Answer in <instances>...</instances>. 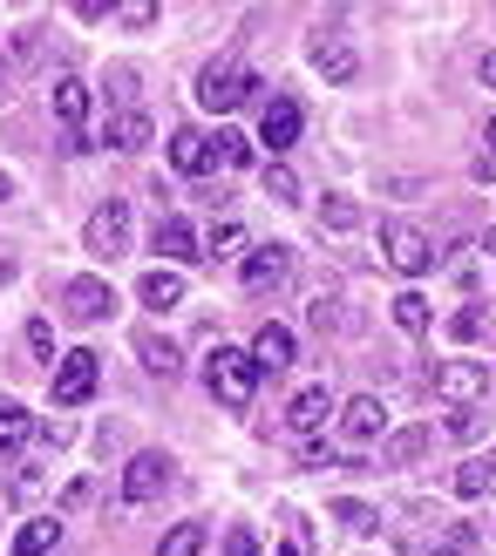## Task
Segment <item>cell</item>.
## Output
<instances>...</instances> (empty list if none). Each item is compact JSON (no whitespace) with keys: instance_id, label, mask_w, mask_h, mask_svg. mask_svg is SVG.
Wrapping results in <instances>:
<instances>
[{"instance_id":"1","label":"cell","mask_w":496,"mask_h":556,"mask_svg":"<svg viewBox=\"0 0 496 556\" xmlns=\"http://www.w3.org/2000/svg\"><path fill=\"white\" fill-rule=\"evenodd\" d=\"M204 387H211V401H225V407H252V394H259V367H252V353H238V346H211V359H204Z\"/></svg>"},{"instance_id":"2","label":"cell","mask_w":496,"mask_h":556,"mask_svg":"<svg viewBox=\"0 0 496 556\" xmlns=\"http://www.w3.org/2000/svg\"><path fill=\"white\" fill-rule=\"evenodd\" d=\"M82 244H89V258H123L129 252V204L109 198L89 211V225H82Z\"/></svg>"},{"instance_id":"3","label":"cell","mask_w":496,"mask_h":556,"mask_svg":"<svg viewBox=\"0 0 496 556\" xmlns=\"http://www.w3.org/2000/svg\"><path fill=\"white\" fill-rule=\"evenodd\" d=\"M96 380H102V359L89 346H75L54 359V407H82V401H96Z\"/></svg>"},{"instance_id":"4","label":"cell","mask_w":496,"mask_h":556,"mask_svg":"<svg viewBox=\"0 0 496 556\" xmlns=\"http://www.w3.org/2000/svg\"><path fill=\"white\" fill-rule=\"evenodd\" d=\"M171 455H157V448H144V455H129V468H123V503L129 509H144V503H157L163 489H171Z\"/></svg>"},{"instance_id":"5","label":"cell","mask_w":496,"mask_h":556,"mask_svg":"<svg viewBox=\"0 0 496 556\" xmlns=\"http://www.w3.org/2000/svg\"><path fill=\"white\" fill-rule=\"evenodd\" d=\"M435 394L449 407H476L489 394V367L483 359H443V367H435Z\"/></svg>"},{"instance_id":"6","label":"cell","mask_w":496,"mask_h":556,"mask_svg":"<svg viewBox=\"0 0 496 556\" xmlns=\"http://www.w3.org/2000/svg\"><path fill=\"white\" fill-rule=\"evenodd\" d=\"M334 421H340V441H347V448H374V441H388V407H381L374 394H354Z\"/></svg>"},{"instance_id":"7","label":"cell","mask_w":496,"mask_h":556,"mask_svg":"<svg viewBox=\"0 0 496 556\" xmlns=\"http://www.w3.org/2000/svg\"><path fill=\"white\" fill-rule=\"evenodd\" d=\"M252 89H259V75H245V68H232V62H211V68L198 75V102L218 109V116H225V109H238Z\"/></svg>"},{"instance_id":"8","label":"cell","mask_w":496,"mask_h":556,"mask_svg":"<svg viewBox=\"0 0 496 556\" xmlns=\"http://www.w3.org/2000/svg\"><path fill=\"white\" fill-rule=\"evenodd\" d=\"M381 252H388V265H395L401 278H422V271L435 265V244H429L416 225H388V231H381Z\"/></svg>"},{"instance_id":"9","label":"cell","mask_w":496,"mask_h":556,"mask_svg":"<svg viewBox=\"0 0 496 556\" xmlns=\"http://www.w3.org/2000/svg\"><path fill=\"white\" fill-rule=\"evenodd\" d=\"M299 123H307V116H299V102H293V96H272V102H265V116H259V143H272V163H280V156L299 143Z\"/></svg>"},{"instance_id":"10","label":"cell","mask_w":496,"mask_h":556,"mask_svg":"<svg viewBox=\"0 0 496 556\" xmlns=\"http://www.w3.org/2000/svg\"><path fill=\"white\" fill-rule=\"evenodd\" d=\"M286 278H293V244H259L245 258V292H280Z\"/></svg>"},{"instance_id":"11","label":"cell","mask_w":496,"mask_h":556,"mask_svg":"<svg viewBox=\"0 0 496 556\" xmlns=\"http://www.w3.org/2000/svg\"><path fill=\"white\" fill-rule=\"evenodd\" d=\"M334 414H340V407H334V394H326V387H299V394L286 401V428L313 441L326 421H334Z\"/></svg>"},{"instance_id":"12","label":"cell","mask_w":496,"mask_h":556,"mask_svg":"<svg viewBox=\"0 0 496 556\" xmlns=\"http://www.w3.org/2000/svg\"><path fill=\"white\" fill-rule=\"evenodd\" d=\"M313 68L334 81V89H347V81L361 75V54H354L347 35H313Z\"/></svg>"},{"instance_id":"13","label":"cell","mask_w":496,"mask_h":556,"mask_svg":"<svg viewBox=\"0 0 496 556\" xmlns=\"http://www.w3.org/2000/svg\"><path fill=\"white\" fill-rule=\"evenodd\" d=\"M293 359H299V340H293L286 326H272V319H265V326L252 332V367H259V374H286Z\"/></svg>"},{"instance_id":"14","label":"cell","mask_w":496,"mask_h":556,"mask_svg":"<svg viewBox=\"0 0 496 556\" xmlns=\"http://www.w3.org/2000/svg\"><path fill=\"white\" fill-rule=\"evenodd\" d=\"M69 319H109V305H116V292H109V278H69Z\"/></svg>"},{"instance_id":"15","label":"cell","mask_w":496,"mask_h":556,"mask_svg":"<svg viewBox=\"0 0 496 556\" xmlns=\"http://www.w3.org/2000/svg\"><path fill=\"white\" fill-rule=\"evenodd\" d=\"M429 448H435V428H395L381 441V468H416Z\"/></svg>"},{"instance_id":"16","label":"cell","mask_w":496,"mask_h":556,"mask_svg":"<svg viewBox=\"0 0 496 556\" xmlns=\"http://www.w3.org/2000/svg\"><path fill=\"white\" fill-rule=\"evenodd\" d=\"M54 116L69 136H82V123H89V81L82 75H54Z\"/></svg>"},{"instance_id":"17","label":"cell","mask_w":496,"mask_h":556,"mask_svg":"<svg viewBox=\"0 0 496 556\" xmlns=\"http://www.w3.org/2000/svg\"><path fill=\"white\" fill-rule=\"evenodd\" d=\"M102 143L123 150V156L150 150V116H144V109H116V116H109V129H102Z\"/></svg>"},{"instance_id":"18","label":"cell","mask_w":496,"mask_h":556,"mask_svg":"<svg viewBox=\"0 0 496 556\" xmlns=\"http://www.w3.org/2000/svg\"><path fill=\"white\" fill-rule=\"evenodd\" d=\"M150 244H157V252L171 258V265H190V258H204V252H198V238H190V225H184V217H157Z\"/></svg>"},{"instance_id":"19","label":"cell","mask_w":496,"mask_h":556,"mask_svg":"<svg viewBox=\"0 0 496 556\" xmlns=\"http://www.w3.org/2000/svg\"><path fill=\"white\" fill-rule=\"evenodd\" d=\"M136 299H144L150 313H171V305H184V271H171V265L144 271V286H136Z\"/></svg>"},{"instance_id":"20","label":"cell","mask_w":496,"mask_h":556,"mask_svg":"<svg viewBox=\"0 0 496 556\" xmlns=\"http://www.w3.org/2000/svg\"><path fill=\"white\" fill-rule=\"evenodd\" d=\"M171 163H177L184 177H204L211 170V136L204 129H177L171 136Z\"/></svg>"},{"instance_id":"21","label":"cell","mask_w":496,"mask_h":556,"mask_svg":"<svg viewBox=\"0 0 496 556\" xmlns=\"http://www.w3.org/2000/svg\"><path fill=\"white\" fill-rule=\"evenodd\" d=\"M449 489L462 495V503H476V495H489V489H496V448H489V455H470V462H462Z\"/></svg>"},{"instance_id":"22","label":"cell","mask_w":496,"mask_h":556,"mask_svg":"<svg viewBox=\"0 0 496 556\" xmlns=\"http://www.w3.org/2000/svg\"><path fill=\"white\" fill-rule=\"evenodd\" d=\"M136 353H144V367H150V374H177V346L163 340L157 326H136Z\"/></svg>"},{"instance_id":"23","label":"cell","mask_w":496,"mask_h":556,"mask_svg":"<svg viewBox=\"0 0 496 556\" xmlns=\"http://www.w3.org/2000/svg\"><path fill=\"white\" fill-rule=\"evenodd\" d=\"M27 434H35V414H27L21 401H0V455H14Z\"/></svg>"},{"instance_id":"24","label":"cell","mask_w":496,"mask_h":556,"mask_svg":"<svg viewBox=\"0 0 496 556\" xmlns=\"http://www.w3.org/2000/svg\"><path fill=\"white\" fill-rule=\"evenodd\" d=\"M54 543H62V522H54V516H35V522L14 536V556H48Z\"/></svg>"},{"instance_id":"25","label":"cell","mask_w":496,"mask_h":556,"mask_svg":"<svg viewBox=\"0 0 496 556\" xmlns=\"http://www.w3.org/2000/svg\"><path fill=\"white\" fill-rule=\"evenodd\" d=\"M211 163H225V170H245V163H252V143H245L238 129H218V136H211Z\"/></svg>"},{"instance_id":"26","label":"cell","mask_w":496,"mask_h":556,"mask_svg":"<svg viewBox=\"0 0 496 556\" xmlns=\"http://www.w3.org/2000/svg\"><path fill=\"white\" fill-rule=\"evenodd\" d=\"M157 556H204V522H177V530L157 543Z\"/></svg>"},{"instance_id":"27","label":"cell","mask_w":496,"mask_h":556,"mask_svg":"<svg viewBox=\"0 0 496 556\" xmlns=\"http://www.w3.org/2000/svg\"><path fill=\"white\" fill-rule=\"evenodd\" d=\"M429 319H435V313H429L422 292H395V326H401V332H429Z\"/></svg>"},{"instance_id":"28","label":"cell","mask_w":496,"mask_h":556,"mask_svg":"<svg viewBox=\"0 0 496 556\" xmlns=\"http://www.w3.org/2000/svg\"><path fill=\"white\" fill-rule=\"evenodd\" d=\"M238 244H245V225H238V217H225V225H211L204 258H238Z\"/></svg>"},{"instance_id":"29","label":"cell","mask_w":496,"mask_h":556,"mask_svg":"<svg viewBox=\"0 0 496 556\" xmlns=\"http://www.w3.org/2000/svg\"><path fill=\"white\" fill-rule=\"evenodd\" d=\"M354 225H361V204L354 198H326L320 204V231H354Z\"/></svg>"},{"instance_id":"30","label":"cell","mask_w":496,"mask_h":556,"mask_svg":"<svg viewBox=\"0 0 496 556\" xmlns=\"http://www.w3.org/2000/svg\"><path fill=\"white\" fill-rule=\"evenodd\" d=\"M334 522H347L354 536H374L381 530V509H368V503H334Z\"/></svg>"},{"instance_id":"31","label":"cell","mask_w":496,"mask_h":556,"mask_svg":"<svg viewBox=\"0 0 496 556\" xmlns=\"http://www.w3.org/2000/svg\"><path fill=\"white\" fill-rule=\"evenodd\" d=\"M265 198H280V204H299V177L286 170V163H265Z\"/></svg>"},{"instance_id":"32","label":"cell","mask_w":496,"mask_h":556,"mask_svg":"<svg viewBox=\"0 0 496 556\" xmlns=\"http://www.w3.org/2000/svg\"><path fill=\"white\" fill-rule=\"evenodd\" d=\"M27 353L54 367V326H48V319H27Z\"/></svg>"},{"instance_id":"33","label":"cell","mask_w":496,"mask_h":556,"mask_svg":"<svg viewBox=\"0 0 496 556\" xmlns=\"http://www.w3.org/2000/svg\"><path fill=\"white\" fill-rule=\"evenodd\" d=\"M109 96L116 109H136V68H109Z\"/></svg>"},{"instance_id":"34","label":"cell","mask_w":496,"mask_h":556,"mask_svg":"<svg viewBox=\"0 0 496 556\" xmlns=\"http://www.w3.org/2000/svg\"><path fill=\"white\" fill-rule=\"evenodd\" d=\"M14 62H41V27H21L14 35Z\"/></svg>"},{"instance_id":"35","label":"cell","mask_w":496,"mask_h":556,"mask_svg":"<svg viewBox=\"0 0 496 556\" xmlns=\"http://www.w3.org/2000/svg\"><path fill=\"white\" fill-rule=\"evenodd\" d=\"M225 556H259V536L245 530V522H232V536H225Z\"/></svg>"},{"instance_id":"36","label":"cell","mask_w":496,"mask_h":556,"mask_svg":"<svg viewBox=\"0 0 496 556\" xmlns=\"http://www.w3.org/2000/svg\"><path fill=\"white\" fill-rule=\"evenodd\" d=\"M449 332H456V340H476V332H483V313H476V305H462V313L449 319Z\"/></svg>"},{"instance_id":"37","label":"cell","mask_w":496,"mask_h":556,"mask_svg":"<svg viewBox=\"0 0 496 556\" xmlns=\"http://www.w3.org/2000/svg\"><path fill=\"white\" fill-rule=\"evenodd\" d=\"M449 434H462V441L483 434V414H476V407H456V414H449Z\"/></svg>"},{"instance_id":"38","label":"cell","mask_w":496,"mask_h":556,"mask_svg":"<svg viewBox=\"0 0 496 556\" xmlns=\"http://www.w3.org/2000/svg\"><path fill=\"white\" fill-rule=\"evenodd\" d=\"M116 21H123V27H150V21H157V8H150V0H129Z\"/></svg>"},{"instance_id":"39","label":"cell","mask_w":496,"mask_h":556,"mask_svg":"<svg viewBox=\"0 0 496 556\" xmlns=\"http://www.w3.org/2000/svg\"><path fill=\"white\" fill-rule=\"evenodd\" d=\"M470 177H476V184H496V150H483V156L470 163Z\"/></svg>"},{"instance_id":"40","label":"cell","mask_w":496,"mask_h":556,"mask_svg":"<svg viewBox=\"0 0 496 556\" xmlns=\"http://www.w3.org/2000/svg\"><path fill=\"white\" fill-rule=\"evenodd\" d=\"M476 75H483V89H496V54H483V62H476Z\"/></svg>"},{"instance_id":"41","label":"cell","mask_w":496,"mask_h":556,"mask_svg":"<svg viewBox=\"0 0 496 556\" xmlns=\"http://www.w3.org/2000/svg\"><path fill=\"white\" fill-rule=\"evenodd\" d=\"M476 252H483V258H496V225H489V231L476 238Z\"/></svg>"},{"instance_id":"42","label":"cell","mask_w":496,"mask_h":556,"mask_svg":"<svg viewBox=\"0 0 496 556\" xmlns=\"http://www.w3.org/2000/svg\"><path fill=\"white\" fill-rule=\"evenodd\" d=\"M8 198H14V177H8V170H0V204H8Z\"/></svg>"},{"instance_id":"43","label":"cell","mask_w":496,"mask_h":556,"mask_svg":"<svg viewBox=\"0 0 496 556\" xmlns=\"http://www.w3.org/2000/svg\"><path fill=\"white\" fill-rule=\"evenodd\" d=\"M8 278H14V258H8V252H0V286H8Z\"/></svg>"},{"instance_id":"44","label":"cell","mask_w":496,"mask_h":556,"mask_svg":"<svg viewBox=\"0 0 496 556\" xmlns=\"http://www.w3.org/2000/svg\"><path fill=\"white\" fill-rule=\"evenodd\" d=\"M0 102H8V68H0Z\"/></svg>"},{"instance_id":"45","label":"cell","mask_w":496,"mask_h":556,"mask_svg":"<svg viewBox=\"0 0 496 556\" xmlns=\"http://www.w3.org/2000/svg\"><path fill=\"white\" fill-rule=\"evenodd\" d=\"M280 556H299V543H280Z\"/></svg>"},{"instance_id":"46","label":"cell","mask_w":496,"mask_h":556,"mask_svg":"<svg viewBox=\"0 0 496 556\" xmlns=\"http://www.w3.org/2000/svg\"><path fill=\"white\" fill-rule=\"evenodd\" d=\"M489 150H496V116H489Z\"/></svg>"}]
</instances>
